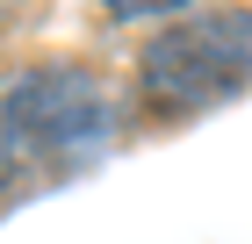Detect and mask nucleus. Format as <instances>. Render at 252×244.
Wrapping results in <instances>:
<instances>
[{"label":"nucleus","instance_id":"nucleus-1","mask_svg":"<svg viewBox=\"0 0 252 244\" xmlns=\"http://www.w3.org/2000/svg\"><path fill=\"white\" fill-rule=\"evenodd\" d=\"M137 86L152 108H173V115L245 94L252 86V7H216V15L173 22L166 36H152L137 57Z\"/></svg>","mask_w":252,"mask_h":244},{"label":"nucleus","instance_id":"nucleus-2","mask_svg":"<svg viewBox=\"0 0 252 244\" xmlns=\"http://www.w3.org/2000/svg\"><path fill=\"white\" fill-rule=\"evenodd\" d=\"M0 130H7L15 151L79 158L116 130V101L87 65H36L0 94Z\"/></svg>","mask_w":252,"mask_h":244},{"label":"nucleus","instance_id":"nucleus-3","mask_svg":"<svg viewBox=\"0 0 252 244\" xmlns=\"http://www.w3.org/2000/svg\"><path fill=\"white\" fill-rule=\"evenodd\" d=\"M173 7H188V0H108V15L137 22V15H173Z\"/></svg>","mask_w":252,"mask_h":244}]
</instances>
